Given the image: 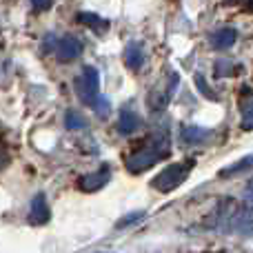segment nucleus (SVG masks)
Wrapping results in <instances>:
<instances>
[{
	"instance_id": "1",
	"label": "nucleus",
	"mask_w": 253,
	"mask_h": 253,
	"mask_svg": "<svg viewBox=\"0 0 253 253\" xmlns=\"http://www.w3.org/2000/svg\"><path fill=\"white\" fill-rule=\"evenodd\" d=\"M171 151V138L167 131H160L158 135H153L149 142H144L140 149H135L129 158H126V171L131 173H142V171L151 169L153 165L167 158Z\"/></svg>"
},
{
	"instance_id": "2",
	"label": "nucleus",
	"mask_w": 253,
	"mask_h": 253,
	"mask_svg": "<svg viewBox=\"0 0 253 253\" xmlns=\"http://www.w3.org/2000/svg\"><path fill=\"white\" fill-rule=\"evenodd\" d=\"M191 167H193V160L169 165L165 171H160V173H158L156 178L151 180V187L158 189V191H162V193L173 191V189H178L180 184L187 180V175H189V171H191Z\"/></svg>"
},
{
	"instance_id": "3",
	"label": "nucleus",
	"mask_w": 253,
	"mask_h": 253,
	"mask_svg": "<svg viewBox=\"0 0 253 253\" xmlns=\"http://www.w3.org/2000/svg\"><path fill=\"white\" fill-rule=\"evenodd\" d=\"M98 87H100V76H98V71L93 69V67H84L83 76L76 80V91H78L80 100L91 107L93 100L98 98Z\"/></svg>"
},
{
	"instance_id": "4",
	"label": "nucleus",
	"mask_w": 253,
	"mask_h": 253,
	"mask_svg": "<svg viewBox=\"0 0 253 253\" xmlns=\"http://www.w3.org/2000/svg\"><path fill=\"white\" fill-rule=\"evenodd\" d=\"M109 178H111V173H109V169H100V171H93V173H87V175H83V178L78 180V187L83 189V191H87V193H91V191H98V189H102L107 182H109Z\"/></svg>"
},
{
	"instance_id": "5",
	"label": "nucleus",
	"mask_w": 253,
	"mask_h": 253,
	"mask_svg": "<svg viewBox=\"0 0 253 253\" xmlns=\"http://www.w3.org/2000/svg\"><path fill=\"white\" fill-rule=\"evenodd\" d=\"M83 53V42L74 36H65L62 40H58V58L62 62H71Z\"/></svg>"
},
{
	"instance_id": "6",
	"label": "nucleus",
	"mask_w": 253,
	"mask_h": 253,
	"mask_svg": "<svg viewBox=\"0 0 253 253\" xmlns=\"http://www.w3.org/2000/svg\"><path fill=\"white\" fill-rule=\"evenodd\" d=\"M49 205H47V198H44V193H38V196L31 200V209H29V222L31 224H44L49 220Z\"/></svg>"
},
{
	"instance_id": "7",
	"label": "nucleus",
	"mask_w": 253,
	"mask_h": 253,
	"mask_svg": "<svg viewBox=\"0 0 253 253\" xmlns=\"http://www.w3.org/2000/svg\"><path fill=\"white\" fill-rule=\"evenodd\" d=\"M125 65L131 71H140L144 65V47L142 42H129L125 47Z\"/></svg>"
},
{
	"instance_id": "8",
	"label": "nucleus",
	"mask_w": 253,
	"mask_h": 253,
	"mask_svg": "<svg viewBox=\"0 0 253 253\" xmlns=\"http://www.w3.org/2000/svg\"><path fill=\"white\" fill-rule=\"evenodd\" d=\"M236 40H238V31L233 29V27H222V29L211 34V44H213V49H229L236 44Z\"/></svg>"
},
{
	"instance_id": "9",
	"label": "nucleus",
	"mask_w": 253,
	"mask_h": 253,
	"mask_svg": "<svg viewBox=\"0 0 253 253\" xmlns=\"http://www.w3.org/2000/svg\"><path fill=\"white\" fill-rule=\"evenodd\" d=\"M140 125H142V120H140V116L135 114V111H129V109H123V111H120L118 131H120L123 135H129V133H133V131H138Z\"/></svg>"
},
{
	"instance_id": "10",
	"label": "nucleus",
	"mask_w": 253,
	"mask_h": 253,
	"mask_svg": "<svg viewBox=\"0 0 253 253\" xmlns=\"http://www.w3.org/2000/svg\"><path fill=\"white\" fill-rule=\"evenodd\" d=\"M209 135H211V131L202 129V126H191V125L182 126V140L187 144H200V142H205Z\"/></svg>"
},
{
	"instance_id": "11",
	"label": "nucleus",
	"mask_w": 253,
	"mask_h": 253,
	"mask_svg": "<svg viewBox=\"0 0 253 253\" xmlns=\"http://www.w3.org/2000/svg\"><path fill=\"white\" fill-rule=\"evenodd\" d=\"M78 22H83V25L91 27L93 31H105L107 27H109V22H107L105 18H100L98 13H91V11H83V13H78Z\"/></svg>"
},
{
	"instance_id": "12",
	"label": "nucleus",
	"mask_w": 253,
	"mask_h": 253,
	"mask_svg": "<svg viewBox=\"0 0 253 253\" xmlns=\"http://www.w3.org/2000/svg\"><path fill=\"white\" fill-rule=\"evenodd\" d=\"M65 125H67V129L78 131V129H84V126H87V120H84V116H80L78 111H67Z\"/></svg>"
},
{
	"instance_id": "13",
	"label": "nucleus",
	"mask_w": 253,
	"mask_h": 253,
	"mask_svg": "<svg viewBox=\"0 0 253 253\" xmlns=\"http://www.w3.org/2000/svg\"><path fill=\"white\" fill-rule=\"evenodd\" d=\"M249 167H251V156H247L242 162H238V165H233V167H229V169L220 171V175H222V178H229V175L238 173V171H242V169H249Z\"/></svg>"
},
{
	"instance_id": "14",
	"label": "nucleus",
	"mask_w": 253,
	"mask_h": 253,
	"mask_svg": "<svg viewBox=\"0 0 253 253\" xmlns=\"http://www.w3.org/2000/svg\"><path fill=\"white\" fill-rule=\"evenodd\" d=\"M93 109H96V114L98 116H102V118H105V116H109V100H107L105 96H98L96 100H93Z\"/></svg>"
},
{
	"instance_id": "15",
	"label": "nucleus",
	"mask_w": 253,
	"mask_h": 253,
	"mask_svg": "<svg viewBox=\"0 0 253 253\" xmlns=\"http://www.w3.org/2000/svg\"><path fill=\"white\" fill-rule=\"evenodd\" d=\"M142 218H144L142 211H135V213H129V215H125V218H120L116 227H118V229H125V227H129V224H135L138 220H142Z\"/></svg>"
},
{
	"instance_id": "16",
	"label": "nucleus",
	"mask_w": 253,
	"mask_h": 253,
	"mask_svg": "<svg viewBox=\"0 0 253 253\" xmlns=\"http://www.w3.org/2000/svg\"><path fill=\"white\" fill-rule=\"evenodd\" d=\"M196 84H198V89H200V91L205 93L207 98H209V100H218V96H215V91H211V87H209V84H207V80L202 78L200 74L196 76Z\"/></svg>"
},
{
	"instance_id": "17",
	"label": "nucleus",
	"mask_w": 253,
	"mask_h": 253,
	"mask_svg": "<svg viewBox=\"0 0 253 253\" xmlns=\"http://www.w3.org/2000/svg\"><path fill=\"white\" fill-rule=\"evenodd\" d=\"M31 4H34L36 11H44V9H49L53 4V0H31Z\"/></svg>"
},
{
	"instance_id": "18",
	"label": "nucleus",
	"mask_w": 253,
	"mask_h": 253,
	"mask_svg": "<svg viewBox=\"0 0 253 253\" xmlns=\"http://www.w3.org/2000/svg\"><path fill=\"white\" fill-rule=\"evenodd\" d=\"M7 165H9V153H7V147H4V144L0 142V171H2Z\"/></svg>"
},
{
	"instance_id": "19",
	"label": "nucleus",
	"mask_w": 253,
	"mask_h": 253,
	"mask_svg": "<svg viewBox=\"0 0 253 253\" xmlns=\"http://www.w3.org/2000/svg\"><path fill=\"white\" fill-rule=\"evenodd\" d=\"M224 4H236V2H240V0H222Z\"/></svg>"
}]
</instances>
